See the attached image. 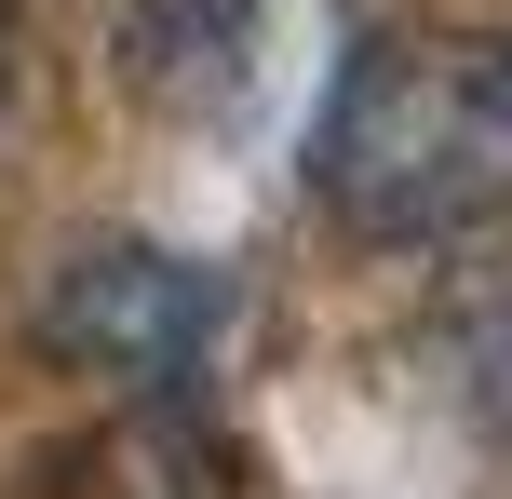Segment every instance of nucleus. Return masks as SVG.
<instances>
[{"label": "nucleus", "mask_w": 512, "mask_h": 499, "mask_svg": "<svg viewBox=\"0 0 512 499\" xmlns=\"http://www.w3.org/2000/svg\"><path fill=\"white\" fill-rule=\"evenodd\" d=\"M27 324H41L54 365L162 405V392H189V378L216 365V338H230V270L189 257V243L108 230V243H81V257H54V284H41Z\"/></svg>", "instance_id": "nucleus-2"}, {"label": "nucleus", "mask_w": 512, "mask_h": 499, "mask_svg": "<svg viewBox=\"0 0 512 499\" xmlns=\"http://www.w3.org/2000/svg\"><path fill=\"white\" fill-rule=\"evenodd\" d=\"M297 0H135L122 14V95L162 108V122H230V108L270 81V41Z\"/></svg>", "instance_id": "nucleus-3"}, {"label": "nucleus", "mask_w": 512, "mask_h": 499, "mask_svg": "<svg viewBox=\"0 0 512 499\" xmlns=\"http://www.w3.org/2000/svg\"><path fill=\"white\" fill-rule=\"evenodd\" d=\"M310 203L364 257H445L512 216V41L378 27L310 108Z\"/></svg>", "instance_id": "nucleus-1"}, {"label": "nucleus", "mask_w": 512, "mask_h": 499, "mask_svg": "<svg viewBox=\"0 0 512 499\" xmlns=\"http://www.w3.org/2000/svg\"><path fill=\"white\" fill-rule=\"evenodd\" d=\"M445 365H459V405H472V419L512 432V257L445 311Z\"/></svg>", "instance_id": "nucleus-4"}]
</instances>
